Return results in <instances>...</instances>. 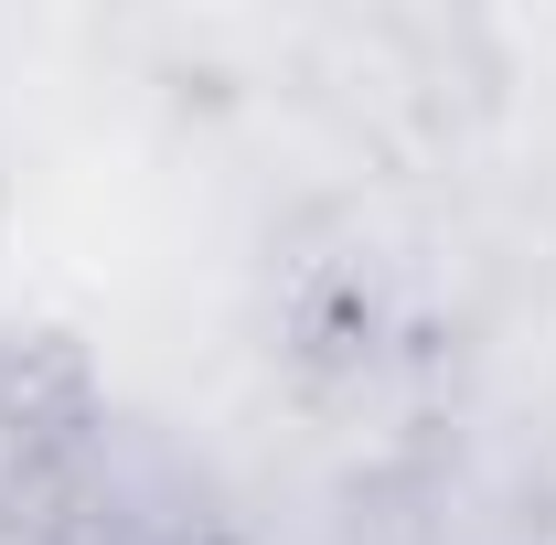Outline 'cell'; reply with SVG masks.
<instances>
[{"label": "cell", "mask_w": 556, "mask_h": 545, "mask_svg": "<svg viewBox=\"0 0 556 545\" xmlns=\"http://www.w3.org/2000/svg\"><path fill=\"white\" fill-rule=\"evenodd\" d=\"M172 545H236V535H172Z\"/></svg>", "instance_id": "3957f363"}, {"label": "cell", "mask_w": 556, "mask_h": 545, "mask_svg": "<svg viewBox=\"0 0 556 545\" xmlns=\"http://www.w3.org/2000/svg\"><path fill=\"white\" fill-rule=\"evenodd\" d=\"M75 449V385L43 353H0V535L43 524Z\"/></svg>", "instance_id": "6da1fadb"}, {"label": "cell", "mask_w": 556, "mask_h": 545, "mask_svg": "<svg viewBox=\"0 0 556 545\" xmlns=\"http://www.w3.org/2000/svg\"><path fill=\"white\" fill-rule=\"evenodd\" d=\"M0 545H43V524H22V535H0Z\"/></svg>", "instance_id": "7a4b0ae2"}]
</instances>
